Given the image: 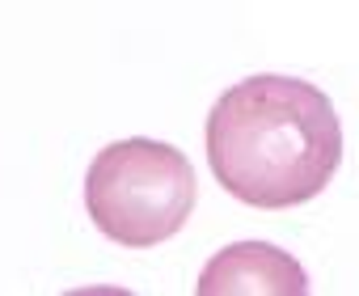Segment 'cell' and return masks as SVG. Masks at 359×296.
<instances>
[{
    "label": "cell",
    "instance_id": "7a4b0ae2",
    "mask_svg": "<svg viewBox=\"0 0 359 296\" xmlns=\"http://www.w3.org/2000/svg\"><path fill=\"white\" fill-rule=\"evenodd\" d=\"M199 199L195 166L165 140H114L89 161L85 212L123 250H152L187 229Z\"/></svg>",
    "mask_w": 359,
    "mask_h": 296
},
{
    "label": "cell",
    "instance_id": "6da1fadb",
    "mask_svg": "<svg viewBox=\"0 0 359 296\" xmlns=\"http://www.w3.org/2000/svg\"><path fill=\"white\" fill-rule=\"evenodd\" d=\"M208 166L216 182L262 212L317 199L342 166V123L325 89L258 72L224 89L208 114Z\"/></svg>",
    "mask_w": 359,
    "mask_h": 296
},
{
    "label": "cell",
    "instance_id": "3957f363",
    "mask_svg": "<svg viewBox=\"0 0 359 296\" xmlns=\"http://www.w3.org/2000/svg\"><path fill=\"white\" fill-rule=\"evenodd\" d=\"M199 296H304V267L271 241H233L224 245L195 283Z\"/></svg>",
    "mask_w": 359,
    "mask_h": 296
}]
</instances>
